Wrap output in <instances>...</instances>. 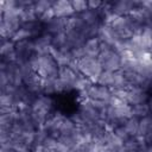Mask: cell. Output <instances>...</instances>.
Listing matches in <instances>:
<instances>
[{"label": "cell", "instance_id": "obj_1", "mask_svg": "<svg viewBox=\"0 0 152 152\" xmlns=\"http://www.w3.org/2000/svg\"><path fill=\"white\" fill-rule=\"evenodd\" d=\"M77 69H78V72L84 77H87L93 84L97 83L99 76L103 71L97 58L87 57V56L77 61Z\"/></svg>", "mask_w": 152, "mask_h": 152}, {"label": "cell", "instance_id": "obj_2", "mask_svg": "<svg viewBox=\"0 0 152 152\" xmlns=\"http://www.w3.org/2000/svg\"><path fill=\"white\" fill-rule=\"evenodd\" d=\"M81 99L82 100H91V101H103L108 103L109 99L112 97V90L108 87L100 86V84H91L89 88H87L84 91H81Z\"/></svg>", "mask_w": 152, "mask_h": 152}, {"label": "cell", "instance_id": "obj_3", "mask_svg": "<svg viewBox=\"0 0 152 152\" xmlns=\"http://www.w3.org/2000/svg\"><path fill=\"white\" fill-rule=\"evenodd\" d=\"M97 61L101 64L102 70L106 71H116L121 68V57L113 49L101 51L97 56Z\"/></svg>", "mask_w": 152, "mask_h": 152}, {"label": "cell", "instance_id": "obj_4", "mask_svg": "<svg viewBox=\"0 0 152 152\" xmlns=\"http://www.w3.org/2000/svg\"><path fill=\"white\" fill-rule=\"evenodd\" d=\"M141 1H132V0H120L112 1V12L118 17L129 15L135 8L140 6Z\"/></svg>", "mask_w": 152, "mask_h": 152}, {"label": "cell", "instance_id": "obj_5", "mask_svg": "<svg viewBox=\"0 0 152 152\" xmlns=\"http://www.w3.org/2000/svg\"><path fill=\"white\" fill-rule=\"evenodd\" d=\"M52 8L55 11V17H57V18L66 19V18H70V17L76 14L72 6H71V1H68V0L55 1Z\"/></svg>", "mask_w": 152, "mask_h": 152}, {"label": "cell", "instance_id": "obj_6", "mask_svg": "<svg viewBox=\"0 0 152 152\" xmlns=\"http://www.w3.org/2000/svg\"><path fill=\"white\" fill-rule=\"evenodd\" d=\"M97 38L100 39V42L106 43V44L110 45L112 48H113V46L115 45V43L120 39V37L116 34V32H115L109 25H104V24H101V27H100Z\"/></svg>", "mask_w": 152, "mask_h": 152}, {"label": "cell", "instance_id": "obj_7", "mask_svg": "<svg viewBox=\"0 0 152 152\" xmlns=\"http://www.w3.org/2000/svg\"><path fill=\"white\" fill-rule=\"evenodd\" d=\"M151 95H148V91H145L139 88H128V95H127V104L135 106L140 103H146Z\"/></svg>", "mask_w": 152, "mask_h": 152}, {"label": "cell", "instance_id": "obj_8", "mask_svg": "<svg viewBox=\"0 0 152 152\" xmlns=\"http://www.w3.org/2000/svg\"><path fill=\"white\" fill-rule=\"evenodd\" d=\"M77 72H75L74 70H71L68 66L64 68H59V80L62 81V83L64 84L65 91H70L74 90V83L77 78Z\"/></svg>", "mask_w": 152, "mask_h": 152}, {"label": "cell", "instance_id": "obj_9", "mask_svg": "<svg viewBox=\"0 0 152 152\" xmlns=\"http://www.w3.org/2000/svg\"><path fill=\"white\" fill-rule=\"evenodd\" d=\"M66 20H68V18L64 19V18H57V17H55L51 21H49L48 24L44 25V32H46V33H49L51 36H55V34L65 32Z\"/></svg>", "mask_w": 152, "mask_h": 152}, {"label": "cell", "instance_id": "obj_10", "mask_svg": "<svg viewBox=\"0 0 152 152\" xmlns=\"http://www.w3.org/2000/svg\"><path fill=\"white\" fill-rule=\"evenodd\" d=\"M100 45H101V42L99 38H90L88 39L84 45H83V49H84V57H94V58H97V56L100 55Z\"/></svg>", "mask_w": 152, "mask_h": 152}, {"label": "cell", "instance_id": "obj_11", "mask_svg": "<svg viewBox=\"0 0 152 152\" xmlns=\"http://www.w3.org/2000/svg\"><path fill=\"white\" fill-rule=\"evenodd\" d=\"M78 17L87 24V25H93V24H96V23H100L101 19H100V15H99V12L97 11H94V10H87L82 13L78 14Z\"/></svg>", "mask_w": 152, "mask_h": 152}, {"label": "cell", "instance_id": "obj_12", "mask_svg": "<svg viewBox=\"0 0 152 152\" xmlns=\"http://www.w3.org/2000/svg\"><path fill=\"white\" fill-rule=\"evenodd\" d=\"M131 110H132V116L137 118V119H142L147 115H150V109L146 103H140V104H135V106H131Z\"/></svg>", "mask_w": 152, "mask_h": 152}, {"label": "cell", "instance_id": "obj_13", "mask_svg": "<svg viewBox=\"0 0 152 152\" xmlns=\"http://www.w3.org/2000/svg\"><path fill=\"white\" fill-rule=\"evenodd\" d=\"M53 4H55V1H50V0H38V1H34L33 11L37 14L38 19H39V17L44 12H46L49 8H51L53 6Z\"/></svg>", "mask_w": 152, "mask_h": 152}, {"label": "cell", "instance_id": "obj_14", "mask_svg": "<svg viewBox=\"0 0 152 152\" xmlns=\"http://www.w3.org/2000/svg\"><path fill=\"white\" fill-rule=\"evenodd\" d=\"M124 127H125V129L127 131V133H128L131 137L138 135V131H139V119L131 116L129 119L126 120Z\"/></svg>", "mask_w": 152, "mask_h": 152}, {"label": "cell", "instance_id": "obj_15", "mask_svg": "<svg viewBox=\"0 0 152 152\" xmlns=\"http://www.w3.org/2000/svg\"><path fill=\"white\" fill-rule=\"evenodd\" d=\"M19 18H20V20H21L23 24H25V23H32V21H37L38 20V17H37V14L33 11V6L23 8Z\"/></svg>", "mask_w": 152, "mask_h": 152}, {"label": "cell", "instance_id": "obj_16", "mask_svg": "<svg viewBox=\"0 0 152 152\" xmlns=\"http://www.w3.org/2000/svg\"><path fill=\"white\" fill-rule=\"evenodd\" d=\"M93 83L87 78V77H84L83 75H81V74H78L77 75V78H76V81H75V83H74V90H77V91H84L87 88H89L90 86H91Z\"/></svg>", "mask_w": 152, "mask_h": 152}, {"label": "cell", "instance_id": "obj_17", "mask_svg": "<svg viewBox=\"0 0 152 152\" xmlns=\"http://www.w3.org/2000/svg\"><path fill=\"white\" fill-rule=\"evenodd\" d=\"M57 80V78H56ZM56 80H42L43 95H52L56 93Z\"/></svg>", "mask_w": 152, "mask_h": 152}, {"label": "cell", "instance_id": "obj_18", "mask_svg": "<svg viewBox=\"0 0 152 152\" xmlns=\"http://www.w3.org/2000/svg\"><path fill=\"white\" fill-rule=\"evenodd\" d=\"M14 49H15V43L12 39H1V45H0L1 56H6L14 52Z\"/></svg>", "mask_w": 152, "mask_h": 152}, {"label": "cell", "instance_id": "obj_19", "mask_svg": "<svg viewBox=\"0 0 152 152\" xmlns=\"http://www.w3.org/2000/svg\"><path fill=\"white\" fill-rule=\"evenodd\" d=\"M112 78H113V71H106V70H103V71L101 72V75L99 76L97 84L108 87V88L110 89V86H112Z\"/></svg>", "mask_w": 152, "mask_h": 152}, {"label": "cell", "instance_id": "obj_20", "mask_svg": "<svg viewBox=\"0 0 152 152\" xmlns=\"http://www.w3.org/2000/svg\"><path fill=\"white\" fill-rule=\"evenodd\" d=\"M71 6H72V8H74L76 14H80V13H82V12L88 10V4L84 0H72L71 1Z\"/></svg>", "mask_w": 152, "mask_h": 152}, {"label": "cell", "instance_id": "obj_21", "mask_svg": "<svg viewBox=\"0 0 152 152\" xmlns=\"http://www.w3.org/2000/svg\"><path fill=\"white\" fill-rule=\"evenodd\" d=\"M53 18H55V11H53V8L51 7V8H49L46 12H44V13L39 17L38 20H39L43 25H45V24H48L49 21H51Z\"/></svg>", "mask_w": 152, "mask_h": 152}, {"label": "cell", "instance_id": "obj_22", "mask_svg": "<svg viewBox=\"0 0 152 152\" xmlns=\"http://www.w3.org/2000/svg\"><path fill=\"white\" fill-rule=\"evenodd\" d=\"M112 94L116 97V99H119V100H121V101H124V102H126L127 103V95H128V88H125V89H115V90H112Z\"/></svg>", "mask_w": 152, "mask_h": 152}, {"label": "cell", "instance_id": "obj_23", "mask_svg": "<svg viewBox=\"0 0 152 152\" xmlns=\"http://www.w3.org/2000/svg\"><path fill=\"white\" fill-rule=\"evenodd\" d=\"M57 141H58V140H57L56 138L48 135V137L45 138L44 142H43V146L46 147V148H49V150H51V151H53L55 147H56V145H57Z\"/></svg>", "mask_w": 152, "mask_h": 152}, {"label": "cell", "instance_id": "obj_24", "mask_svg": "<svg viewBox=\"0 0 152 152\" xmlns=\"http://www.w3.org/2000/svg\"><path fill=\"white\" fill-rule=\"evenodd\" d=\"M114 133H115V134H116V135H118V137H119L124 142H125V141L131 137V135L127 133V131L125 129V127H124V126H120V127L115 128V129H114Z\"/></svg>", "mask_w": 152, "mask_h": 152}, {"label": "cell", "instance_id": "obj_25", "mask_svg": "<svg viewBox=\"0 0 152 152\" xmlns=\"http://www.w3.org/2000/svg\"><path fill=\"white\" fill-rule=\"evenodd\" d=\"M87 4H88V8H89V10L97 11V10L102 6L103 1H99V0H90V1H87Z\"/></svg>", "mask_w": 152, "mask_h": 152}, {"label": "cell", "instance_id": "obj_26", "mask_svg": "<svg viewBox=\"0 0 152 152\" xmlns=\"http://www.w3.org/2000/svg\"><path fill=\"white\" fill-rule=\"evenodd\" d=\"M31 152H52V151L49 150V148H46V147H44L43 145H40V146H36V147H33V148L31 150Z\"/></svg>", "mask_w": 152, "mask_h": 152}, {"label": "cell", "instance_id": "obj_27", "mask_svg": "<svg viewBox=\"0 0 152 152\" xmlns=\"http://www.w3.org/2000/svg\"><path fill=\"white\" fill-rule=\"evenodd\" d=\"M145 141H146L147 146H152V131L148 132V133L145 135Z\"/></svg>", "mask_w": 152, "mask_h": 152}, {"label": "cell", "instance_id": "obj_28", "mask_svg": "<svg viewBox=\"0 0 152 152\" xmlns=\"http://www.w3.org/2000/svg\"><path fill=\"white\" fill-rule=\"evenodd\" d=\"M147 106L150 109V114H152V96H150V99L147 100Z\"/></svg>", "mask_w": 152, "mask_h": 152}, {"label": "cell", "instance_id": "obj_29", "mask_svg": "<svg viewBox=\"0 0 152 152\" xmlns=\"http://www.w3.org/2000/svg\"><path fill=\"white\" fill-rule=\"evenodd\" d=\"M145 152H152V146H147L146 150H145Z\"/></svg>", "mask_w": 152, "mask_h": 152}, {"label": "cell", "instance_id": "obj_30", "mask_svg": "<svg viewBox=\"0 0 152 152\" xmlns=\"http://www.w3.org/2000/svg\"><path fill=\"white\" fill-rule=\"evenodd\" d=\"M151 87H152V86H151Z\"/></svg>", "mask_w": 152, "mask_h": 152}]
</instances>
